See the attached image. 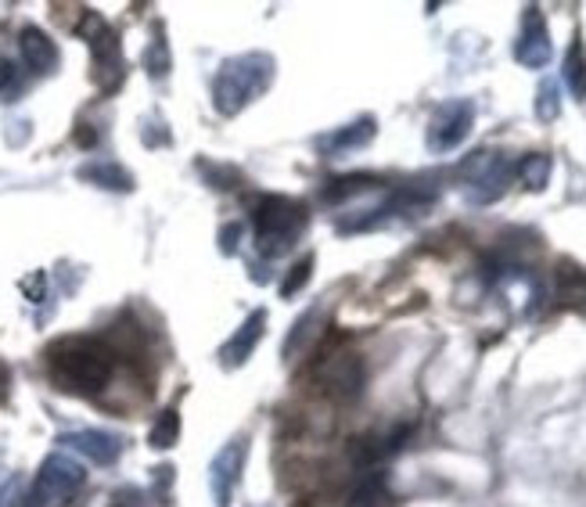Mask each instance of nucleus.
Returning <instances> with one entry per match:
<instances>
[{"label":"nucleus","instance_id":"9b49d317","mask_svg":"<svg viewBox=\"0 0 586 507\" xmlns=\"http://www.w3.org/2000/svg\"><path fill=\"white\" fill-rule=\"evenodd\" d=\"M554 296L562 306L586 313V266L576 260H557L554 266Z\"/></svg>","mask_w":586,"mask_h":507},{"label":"nucleus","instance_id":"5701e85b","mask_svg":"<svg viewBox=\"0 0 586 507\" xmlns=\"http://www.w3.org/2000/svg\"><path fill=\"white\" fill-rule=\"evenodd\" d=\"M557 112H562V101H557V87L554 84H543L540 87V98H537V115L543 123H554Z\"/></svg>","mask_w":586,"mask_h":507},{"label":"nucleus","instance_id":"a211bd4d","mask_svg":"<svg viewBox=\"0 0 586 507\" xmlns=\"http://www.w3.org/2000/svg\"><path fill=\"white\" fill-rule=\"evenodd\" d=\"M152 447L155 450H169V447H177V439H180V414L177 410H163L158 414V421L152 425Z\"/></svg>","mask_w":586,"mask_h":507},{"label":"nucleus","instance_id":"4468645a","mask_svg":"<svg viewBox=\"0 0 586 507\" xmlns=\"http://www.w3.org/2000/svg\"><path fill=\"white\" fill-rule=\"evenodd\" d=\"M19 47H22V62L30 65L33 73H51L58 65V47H55V40H51L47 33H40V30H22V40H19Z\"/></svg>","mask_w":586,"mask_h":507},{"label":"nucleus","instance_id":"6e6552de","mask_svg":"<svg viewBox=\"0 0 586 507\" xmlns=\"http://www.w3.org/2000/svg\"><path fill=\"white\" fill-rule=\"evenodd\" d=\"M242 469H245V439H231V443L217 453V461H212V475H209L212 504L217 507H231V497H234L237 478H242Z\"/></svg>","mask_w":586,"mask_h":507},{"label":"nucleus","instance_id":"b1692460","mask_svg":"<svg viewBox=\"0 0 586 507\" xmlns=\"http://www.w3.org/2000/svg\"><path fill=\"white\" fill-rule=\"evenodd\" d=\"M242 234V227H228V231H223V252H234V238Z\"/></svg>","mask_w":586,"mask_h":507},{"label":"nucleus","instance_id":"f257e3e1","mask_svg":"<svg viewBox=\"0 0 586 507\" xmlns=\"http://www.w3.org/2000/svg\"><path fill=\"white\" fill-rule=\"evenodd\" d=\"M47 371L58 389L76 396H95L112 382L115 353L98 339L87 335H65L47 345Z\"/></svg>","mask_w":586,"mask_h":507},{"label":"nucleus","instance_id":"39448f33","mask_svg":"<svg viewBox=\"0 0 586 507\" xmlns=\"http://www.w3.org/2000/svg\"><path fill=\"white\" fill-rule=\"evenodd\" d=\"M84 469L65 458V453H51L44 461V469H40L36 483H33V493L25 497L22 507H65L73 500V493L84 486Z\"/></svg>","mask_w":586,"mask_h":507},{"label":"nucleus","instance_id":"4be33fe9","mask_svg":"<svg viewBox=\"0 0 586 507\" xmlns=\"http://www.w3.org/2000/svg\"><path fill=\"white\" fill-rule=\"evenodd\" d=\"M310 274H313V256H306V260H299L296 266H291V274L285 277V285H281V296H296V291L302 288V285H310Z\"/></svg>","mask_w":586,"mask_h":507},{"label":"nucleus","instance_id":"ddd939ff","mask_svg":"<svg viewBox=\"0 0 586 507\" xmlns=\"http://www.w3.org/2000/svg\"><path fill=\"white\" fill-rule=\"evenodd\" d=\"M263 324H266V313L256 310V313H252L245 324H242V331H237V335L220 350V364H223V367H242L245 360H248V353L256 350L259 339H263Z\"/></svg>","mask_w":586,"mask_h":507},{"label":"nucleus","instance_id":"f3484780","mask_svg":"<svg viewBox=\"0 0 586 507\" xmlns=\"http://www.w3.org/2000/svg\"><path fill=\"white\" fill-rule=\"evenodd\" d=\"M515 173L522 177L526 188L543 191V188H548V180H551V155H526Z\"/></svg>","mask_w":586,"mask_h":507},{"label":"nucleus","instance_id":"20e7f679","mask_svg":"<svg viewBox=\"0 0 586 507\" xmlns=\"http://www.w3.org/2000/svg\"><path fill=\"white\" fill-rule=\"evenodd\" d=\"M270 73H274V62L266 55H248V58L228 62L223 73L217 76V109L237 112L245 101H252L270 87Z\"/></svg>","mask_w":586,"mask_h":507},{"label":"nucleus","instance_id":"9d476101","mask_svg":"<svg viewBox=\"0 0 586 507\" xmlns=\"http://www.w3.org/2000/svg\"><path fill=\"white\" fill-rule=\"evenodd\" d=\"M90 47H95V76L104 84V90H115L119 79H123V55H119L115 33L101 19H98V36H90Z\"/></svg>","mask_w":586,"mask_h":507},{"label":"nucleus","instance_id":"6ab92c4d","mask_svg":"<svg viewBox=\"0 0 586 507\" xmlns=\"http://www.w3.org/2000/svg\"><path fill=\"white\" fill-rule=\"evenodd\" d=\"M375 177H367V173H353V177H342V180H331V188L324 191L328 202H342V198H353L360 191H371L375 188Z\"/></svg>","mask_w":586,"mask_h":507},{"label":"nucleus","instance_id":"1a4fd4ad","mask_svg":"<svg viewBox=\"0 0 586 507\" xmlns=\"http://www.w3.org/2000/svg\"><path fill=\"white\" fill-rule=\"evenodd\" d=\"M515 58L529 65V69H540V65H548L551 58V33L537 8L526 11L522 33H518V44H515Z\"/></svg>","mask_w":586,"mask_h":507},{"label":"nucleus","instance_id":"412c9836","mask_svg":"<svg viewBox=\"0 0 586 507\" xmlns=\"http://www.w3.org/2000/svg\"><path fill=\"white\" fill-rule=\"evenodd\" d=\"M87 180H101V188H112V191H130V173H123L119 166H87L84 169Z\"/></svg>","mask_w":586,"mask_h":507},{"label":"nucleus","instance_id":"aec40b11","mask_svg":"<svg viewBox=\"0 0 586 507\" xmlns=\"http://www.w3.org/2000/svg\"><path fill=\"white\" fill-rule=\"evenodd\" d=\"M385 500H389V493H385L382 478H367V483H360L350 500H345L342 507H385Z\"/></svg>","mask_w":586,"mask_h":507},{"label":"nucleus","instance_id":"0eeeda50","mask_svg":"<svg viewBox=\"0 0 586 507\" xmlns=\"http://www.w3.org/2000/svg\"><path fill=\"white\" fill-rule=\"evenodd\" d=\"M472 119H475V109L472 101H450L443 104L435 115H432V126H429V148L432 152H450L457 148V144L468 137L472 130Z\"/></svg>","mask_w":586,"mask_h":507},{"label":"nucleus","instance_id":"2eb2a0df","mask_svg":"<svg viewBox=\"0 0 586 507\" xmlns=\"http://www.w3.org/2000/svg\"><path fill=\"white\" fill-rule=\"evenodd\" d=\"M375 119L364 115V119H356V123L350 126H342L339 133H331V137H321V152L328 155H342V152H353V148H364V144L375 137Z\"/></svg>","mask_w":586,"mask_h":507},{"label":"nucleus","instance_id":"7ed1b4c3","mask_svg":"<svg viewBox=\"0 0 586 507\" xmlns=\"http://www.w3.org/2000/svg\"><path fill=\"white\" fill-rule=\"evenodd\" d=\"M313 382L331 404H356L367 385V364L353 350L321 353V360L313 364Z\"/></svg>","mask_w":586,"mask_h":507},{"label":"nucleus","instance_id":"f03ea898","mask_svg":"<svg viewBox=\"0 0 586 507\" xmlns=\"http://www.w3.org/2000/svg\"><path fill=\"white\" fill-rule=\"evenodd\" d=\"M310 223V209L296 198L285 195H266L259 198L256 212H252V227H256V245L263 256H281L299 242V234Z\"/></svg>","mask_w":586,"mask_h":507},{"label":"nucleus","instance_id":"dca6fc26","mask_svg":"<svg viewBox=\"0 0 586 507\" xmlns=\"http://www.w3.org/2000/svg\"><path fill=\"white\" fill-rule=\"evenodd\" d=\"M565 87L572 90L576 101H586V47L579 36L572 40L568 55H565Z\"/></svg>","mask_w":586,"mask_h":507},{"label":"nucleus","instance_id":"393cba45","mask_svg":"<svg viewBox=\"0 0 586 507\" xmlns=\"http://www.w3.org/2000/svg\"><path fill=\"white\" fill-rule=\"evenodd\" d=\"M19 483H8L4 489H0V507H11V497H15Z\"/></svg>","mask_w":586,"mask_h":507},{"label":"nucleus","instance_id":"f8f14e48","mask_svg":"<svg viewBox=\"0 0 586 507\" xmlns=\"http://www.w3.org/2000/svg\"><path fill=\"white\" fill-rule=\"evenodd\" d=\"M62 443H69L73 450L79 453H87L95 464H115L119 461V453H123V439L112 436V432H73V436H65Z\"/></svg>","mask_w":586,"mask_h":507},{"label":"nucleus","instance_id":"423d86ee","mask_svg":"<svg viewBox=\"0 0 586 507\" xmlns=\"http://www.w3.org/2000/svg\"><path fill=\"white\" fill-rule=\"evenodd\" d=\"M511 173H515V166L500 152H475L461 163L457 177L468 184L472 202L486 206V202H497V198L508 191Z\"/></svg>","mask_w":586,"mask_h":507}]
</instances>
